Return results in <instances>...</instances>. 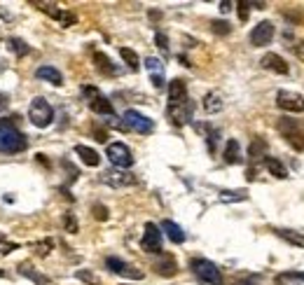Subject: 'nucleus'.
Wrapping results in <instances>:
<instances>
[{
  "instance_id": "nucleus-44",
  "label": "nucleus",
  "mask_w": 304,
  "mask_h": 285,
  "mask_svg": "<svg viewBox=\"0 0 304 285\" xmlns=\"http://www.w3.org/2000/svg\"><path fill=\"white\" fill-rule=\"evenodd\" d=\"M94 136H96V140H99V142H105V140H108V133H105V131H99V129H94Z\"/></svg>"
},
{
  "instance_id": "nucleus-8",
  "label": "nucleus",
  "mask_w": 304,
  "mask_h": 285,
  "mask_svg": "<svg viewBox=\"0 0 304 285\" xmlns=\"http://www.w3.org/2000/svg\"><path fill=\"white\" fill-rule=\"evenodd\" d=\"M192 112H194V103L190 99L180 105H169V108H166V115H169L171 124H176V126L188 124V122L192 120Z\"/></svg>"
},
{
  "instance_id": "nucleus-18",
  "label": "nucleus",
  "mask_w": 304,
  "mask_h": 285,
  "mask_svg": "<svg viewBox=\"0 0 304 285\" xmlns=\"http://www.w3.org/2000/svg\"><path fill=\"white\" fill-rule=\"evenodd\" d=\"M75 154H78V157L87 166H91V169H96V166L101 164L99 152H96V150H91V148H87V145H75Z\"/></svg>"
},
{
  "instance_id": "nucleus-38",
  "label": "nucleus",
  "mask_w": 304,
  "mask_h": 285,
  "mask_svg": "<svg viewBox=\"0 0 304 285\" xmlns=\"http://www.w3.org/2000/svg\"><path fill=\"white\" fill-rule=\"evenodd\" d=\"M155 42H157V47H159V50H169V38H166L164 33H157L155 35Z\"/></svg>"
},
{
  "instance_id": "nucleus-14",
  "label": "nucleus",
  "mask_w": 304,
  "mask_h": 285,
  "mask_svg": "<svg viewBox=\"0 0 304 285\" xmlns=\"http://www.w3.org/2000/svg\"><path fill=\"white\" fill-rule=\"evenodd\" d=\"M260 66L265 68V70H271V73H278V75H288L290 73V66L286 63V59L278 54H274V52H269V54L262 56Z\"/></svg>"
},
{
  "instance_id": "nucleus-49",
  "label": "nucleus",
  "mask_w": 304,
  "mask_h": 285,
  "mask_svg": "<svg viewBox=\"0 0 304 285\" xmlns=\"http://www.w3.org/2000/svg\"><path fill=\"white\" fill-rule=\"evenodd\" d=\"M3 239H5V236H3V234H0V241H3Z\"/></svg>"
},
{
  "instance_id": "nucleus-40",
  "label": "nucleus",
  "mask_w": 304,
  "mask_h": 285,
  "mask_svg": "<svg viewBox=\"0 0 304 285\" xmlns=\"http://www.w3.org/2000/svg\"><path fill=\"white\" fill-rule=\"evenodd\" d=\"M52 246H54V243H52L50 239H47V241H42V243H38V255H47Z\"/></svg>"
},
{
  "instance_id": "nucleus-19",
  "label": "nucleus",
  "mask_w": 304,
  "mask_h": 285,
  "mask_svg": "<svg viewBox=\"0 0 304 285\" xmlns=\"http://www.w3.org/2000/svg\"><path fill=\"white\" fill-rule=\"evenodd\" d=\"M222 157H225L227 164H239L241 161V145H239V140H234V138H229L225 145V152H222Z\"/></svg>"
},
{
  "instance_id": "nucleus-24",
  "label": "nucleus",
  "mask_w": 304,
  "mask_h": 285,
  "mask_svg": "<svg viewBox=\"0 0 304 285\" xmlns=\"http://www.w3.org/2000/svg\"><path fill=\"white\" fill-rule=\"evenodd\" d=\"M278 285H304V271H286L276 276Z\"/></svg>"
},
{
  "instance_id": "nucleus-16",
  "label": "nucleus",
  "mask_w": 304,
  "mask_h": 285,
  "mask_svg": "<svg viewBox=\"0 0 304 285\" xmlns=\"http://www.w3.org/2000/svg\"><path fill=\"white\" fill-rule=\"evenodd\" d=\"M89 108H91V112H96V115L115 117V108H112V103H110L108 99H105L103 93H101V96H96V99L89 101Z\"/></svg>"
},
{
  "instance_id": "nucleus-43",
  "label": "nucleus",
  "mask_w": 304,
  "mask_h": 285,
  "mask_svg": "<svg viewBox=\"0 0 304 285\" xmlns=\"http://www.w3.org/2000/svg\"><path fill=\"white\" fill-rule=\"evenodd\" d=\"M12 250H17V243H7V246L0 248V252H3V255H10Z\"/></svg>"
},
{
  "instance_id": "nucleus-20",
  "label": "nucleus",
  "mask_w": 304,
  "mask_h": 285,
  "mask_svg": "<svg viewBox=\"0 0 304 285\" xmlns=\"http://www.w3.org/2000/svg\"><path fill=\"white\" fill-rule=\"evenodd\" d=\"M161 231H164V234L169 236L173 243H182V241H185V231H182L180 227L173 222V220H164V222H161Z\"/></svg>"
},
{
  "instance_id": "nucleus-4",
  "label": "nucleus",
  "mask_w": 304,
  "mask_h": 285,
  "mask_svg": "<svg viewBox=\"0 0 304 285\" xmlns=\"http://www.w3.org/2000/svg\"><path fill=\"white\" fill-rule=\"evenodd\" d=\"M122 124H124V129H129V131L143 133V136L155 131V122L150 120V117H145L143 112H138V110H127V112L122 115Z\"/></svg>"
},
{
  "instance_id": "nucleus-9",
  "label": "nucleus",
  "mask_w": 304,
  "mask_h": 285,
  "mask_svg": "<svg viewBox=\"0 0 304 285\" xmlns=\"http://www.w3.org/2000/svg\"><path fill=\"white\" fill-rule=\"evenodd\" d=\"M276 105L281 110H286V112H304V96L281 89L276 93Z\"/></svg>"
},
{
  "instance_id": "nucleus-1",
  "label": "nucleus",
  "mask_w": 304,
  "mask_h": 285,
  "mask_svg": "<svg viewBox=\"0 0 304 285\" xmlns=\"http://www.w3.org/2000/svg\"><path fill=\"white\" fill-rule=\"evenodd\" d=\"M26 148H28L26 136L14 124L0 120V152L17 154V152H24Z\"/></svg>"
},
{
  "instance_id": "nucleus-35",
  "label": "nucleus",
  "mask_w": 304,
  "mask_h": 285,
  "mask_svg": "<svg viewBox=\"0 0 304 285\" xmlns=\"http://www.w3.org/2000/svg\"><path fill=\"white\" fill-rule=\"evenodd\" d=\"M91 210H94V218L99 220V222H105V220L110 218V213H108V208H105L103 203H94V208Z\"/></svg>"
},
{
  "instance_id": "nucleus-36",
  "label": "nucleus",
  "mask_w": 304,
  "mask_h": 285,
  "mask_svg": "<svg viewBox=\"0 0 304 285\" xmlns=\"http://www.w3.org/2000/svg\"><path fill=\"white\" fill-rule=\"evenodd\" d=\"M78 278L80 280H84V283H91V285H99V278H96L94 274H91V271H78Z\"/></svg>"
},
{
  "instance_id": "nucleus-46",
  "label": "nucleus",
  "mask_w": 304,
  "mask_h": 285,
  "mask_svg": "<svg viewBox=\"0 0 304 285\" xmlns=\"http://www.w3.org/2000/svg\"><path fill=\"white\" fill-rule=\"evenodd\" d=\"M229 10H232V3H227V0H225V3H220V12H225V14H227Z\"/></svg>"
},
{
  "instance_id": "nucleus-32",
  "label": "nucleus",
  "mask_w": 304,
  "mask_h": 285,
  "mask_svg": "<svg viewBox=\"0 0 304 285\" xmlns=\"http://www.w3.org/2000/svg\"><path fill=\"white\" fill-rule=\"evenodd\" d=\"M145 68H148L152 75H164V63H161L159 59H155V56H148V59H145Z\"/></svg>"
},
{
  "instance_id": "nucleus-25",
  "label": "nucleus",
  "mask_w": 304,
  "mask_h": 285,
  "mask_svg": "<svg viewBox=\"0 0 304 285\" xmlns=\"http://www.w3.org/2000/svg\"><path fill=\"white\" fill-rule=\"evenodd\" d=\"M265 164H267V171H269L274 178H281V180H286L288 178V169L276 159V157H267Z\"/></svg>"
},
{
  "instance_id": "nucleus-31",
  "label": "nucleus",
  "mask_w": 304,
  "mask_h": 285,
  "mask_svg": "<svg viewBox=\"0 0 304 285\" xmlns=\"http://www.w3.org/2000/svg\"><path fill=\"white\" fill-rule=\"evenodd\" d=\"M199 129H204V131H206V142H208V152L213 154V152H216V142H218V136H220V131H218V129H213V126H199Z\"/></svg>"
},
{
  "instance_id": "nucleus-21",
  "label": "nucleus",
  "mask_w": 304,
  "mask_h": 285,
  "mask_svg": "<svg viewBox=\"0 0 304 285\" xmlns=\"http://www.w3.org/2000/svg\"><path fill=\"white\" fill-rule=\"evenodd\" d=\"M19 274H21V276H26V278H31L35 285H50V283H52V280L47 278V276L38 274V271H35V269L31 267V264H28V262L19 264Z\"/></svg>"
},
{
  "instance_id": "nucleus-27",
  "label": "nucleus",
  "mask_w": 304,
  "mask_h": 285,
  "mask_svg": "<svg viewBox=\"0 0 304 285\" xmlns=\"http://www.w3.org/2000/svg\"><path fill=\"white\" fill-rule=\"evenodd\" d=\"M120 56L124 59V63H127L131 70H138V68H141V59H138V54H136L131 47H120Z\"/></svg>"
},
{
  "instance_id": "nucleus-48",
  "label": "nucleus",
  "mask_w": 304,
  "mask_h": 285,
  "mask_svg": "<svg viewBox=\"0 0 304 285\" xmlns=\"http://www.w3.org/2000/svg\"><path fill=\"white\" fill-rule=\"evenodd\" d=\"M3 274H5V271H3V269H0V276H3Z\"/></svg>"
},
{
  "instance_id": "nucleus-6",
  "label": "nucleus",
  "mask_w": 304,
  "mask_h": 285,
  "mask_svg": "<svg viewBox=\"0 0 304 285\" xmlns=\"http://www.w3.org/2000/svg\"><path fill=\"white\" fill-rule=\"evenodd\" d=\"M278 131L283 133V138L288 140V145H293L295 150L302 152V150H304V133L297 129L295 120H281V122H278Z\"/></svg>"
},
{
  "instance_id": "nucleus-11",
  "label": "nucleus",
  "mask_w": 304,
  "mask_h": 285,
  "mask_svg": "<svg viewBox=\"0 0 304 285\" xmlns=\"http://www.w3.org/2000/svg\"><path fill=\"white\" fill-rule=\"evenodd\" d=\"M101 180L110 187H131L136 185V176L129 173V171H122V169H112V171H105Z\"/></svg>"
},
{
  "instance_id": "nucleus-45",
  "label": "nucleus",
  "mask_w": 304,
  "mask_h": 285,
  "mask_svg": "<svg viewBox=\"0 0 304 285\" xmlns=\"http://www.w3.org/2000/svg\"><path fill=\"white\" fill-rule=\"evenodd\" d=\"M237 285H258V278H255V276H250V278H246L243 283H237Z\"/></svg>"
},
{
  "instance_id": "nucleus-39",
  "label": "nucleus",
  "mask_w": 304,
  "mask_h": 285,
  "mask_svg": "<svg viewBox=\"0 0 304 285\" xmlns=\"http://www.w3.org/2000/svg\"><path fill=\"white\" fill-rule=\"evenodd\" d=\"M82 93L87 96V103H89L91 99H96V96H101V91H99L96 87H82Z\"/></svg>"
},
{
  "instance_id": "nucleus-33",
  "label": "nucleus",
  "mask_w": 304,
  "mask_h": 285,
  "mask_svg": "<svg viewBox=\"0 0 304 285\" xmlns=\"http://www.w3.org/2000/svg\"><path fill=\"white\" fill-rule=\"evenodd\" d=\"M63 227H66V231H71V234H78V220H75V215L73 213L63 215Z\"/></svg>"
},
{
  "instance_id": "nucleus-29",
  "label": "nucleus",
  "mask_w": 304,
  "mask_h": 285,
  "mask_svg": "<svg viewBox=\"0 0 304 285\" xmlns=\"http://www.w3.org/2000/svg\"><path fill=\"white\" fill-rule=\"evenodd\" d=\"M274 231H276V236H281L283 241L293 243V246H297V248H304V236L297 234V231H290V229H274Z\"/></svg>"
},
{
  "instance_id": "nucleus-42",
  "label": "nucleus",
  "mask_w": 304,
  "mask_h": 285,
  "mask_svg": "<svg viewBox=\"0 0 304 285\" xmlns=\"http://www.w3.org/2000/svg\"><path fill=\"white\" fill-rule=\"evenodd\" d=\"M150 80H152V87L155 89H164V75H152Z\"/></svg>"
},
{
  "instance_id": "nucleus-37",
  "label": "nucleus",
  "mask_w": 304,
  "mask_h": 285,
  "mask_svg": "<svg viewBox=\"0 0 304 285\" xmlns=\"http://www.w3.org/2000/svg\"><path fill=\"white\" fill-rule=\"evenodd\" d=\"M237 7H239V19H241V21H246V19H248V7H250V3L241 0Z\"/></svg>"
},
{
  "instance_id": "nucleus-10",
  "label": "nucleus",
  "mask_w": 304,
  "mask_h": 285,
  "mask_svg": "<svg viewBox=\"0 0 304 285\" xmlns=\"http://www.w3.org/2000/svg\"><path fill=\"white\" fill-rule=\"evenodd\" d=\"M105 267L110 269L112 274L124 276V278H131V280H141V278H143V271H141V269L131 267V264H127L124 259H120V257H108V259H105Z\"/></svg>"
},
{
  "instance_id": "nucleus-12",
  "label": "nucleus",
  "mask_w": 304,
  "mask_h": 285,
  "mask_svg": "<svg viewBox=\"0 0 304 285\" xmlns=\"http://www.w3.org/2000/svg\"><path fill=\"white\" fill-rule=\"evenodd\" d=\"M271 40H274V23L271 21H260L250 31V42H253L255 47H265Z\"/></svg>"
},
{
  "instance_id": "nucleus-47",
  "label": "nucleus",
  "mask_w": 304,
  "mask_h": 285,
  "mask_svg": "<svg viewBox=\"0 0 304 285\" xmlns=\"http://www.w3.org/2000/svg\"><path fill=\"white\" fill-rule=\"evenodd\" d=\"M246 178H248V180H255V169H248V173H246Z\"/></svg>"
},
{
  "instance_id": "nucleus-30",
  "label": "nucleus",
  "mask_w": 304,
  "mask_h": 285,
  "mask_svg": "<svg viewBox=\"0 0 304 285\" xmlns=\"http://www.w3.org/2000/svg\"><path fill=\"white\" fill-rule=\"evenodd\" d=\"M7 47H10V50L14 52L17 56H26L28 52H31V47H28L21 38H10V40H7Z\"/></svg>"
},
{
  "instance_id": "nucleus-22",
  "label": "nucleus",
  "mask_w": 304,
  "mask_h": 285,
  "mask_svg": "<svg viewBox=\"0 0 304 285\" xmlns=\"http://www.w3.org/2000/svg\"><path fill=\"white\" fill-rule=\"evenodd\" d=\"M94 63H96V68H99L103 75H117V73H120L115 66H112V61L108 59L103 52H94Z\"/></svg>"
},
{
  "instance_id": "nucleus-34",
  "label": "nucleus",
  "mask_w": 304,
  "mask_h": 285,
  "mask_svg": "<svg viewBox=\"0 0 304 285\" xmlns=\"http://www.w3.org/2000/svg\"><path fill=\"white\" fill-rule=\"evenodd\" d=\"M211 28H213V33H218V35H227L229 33V31H232V26H229V23L227 21H211Z\"/></svg>"
},
{
  "instance_id": "nucleus-13",
  "label": "nucleus",
  "mask_w": 304,
  "mask_h": 285,
  "mask_svg": "<svg viewBox=\"0 0 304 285\" xmlns=\"http://www.w3.org/2000/svg\"><path fill=\"white\" fill-rule=\"evenodd\" d=\"M188 99H190L188 96V82L180 80V77L171 80V82H169V105H180Z\"/></svg>"
},
{
  "instance_id": "nucleus-2",
  "label": "nucleus",
  "mask_w": 304,
  "mask_h": 285,
  "mask_svg": "<svg viewBox=\"0 0 304 285\" xmlns=\"http://www.w3.org/2000/svg\"><path fill=\"white\" fill-rule=\"evenodd\" d=\"M28 120L33 122L38 129H44V126H50L52 120H54V108H52L42 96L31 101V108H28Z\"/></svg>"
},
{
  "instance_id": "nucleus-17",
  "label": "nucleus",
  "mask_w": 304,
  "mask_h": 285,
  "mask_svg": "<svg viewBox=\"0 0 304 285\" xmlns=\"http://www.w3.org/2000/svg\"><path fill=\"white\" fill-rule=\"evenodd\" d=\"M155 271L159 276H164V278H171V276L178 274V264H176V259H173L171 255H164L161 259H157Z\"/></svg>"
},
{
  "instance_id": "nucleus-28",
  "label": "nucleus",
  "mask_w": 304,
  "mask_h": 285,
  "mask_svg": "<svg viewBox=\"0 0 304 285\" xmlns=\"http://www.w3.org/2000/svg\"><path fill=\"white\" fill-rule=\"evenodd\" d=\"M248 192L246 189H222L220 192V201L225 203H234V201H246Z\"/></svg>"
},
{
  "instance_id": "nucleus-26",
  "label": "nucleus",
  "mask_w": 304,
  "mask_h": 285,
  "mask_svg": "<svg viewBox=\"0 0 304 285\" xmlns=\"http://www.w3.org/2000/svg\"><path fill=\"white\" fill-rule=\"evenodd\" d=\"M204 110L206 112H220L222 110V96L218 91H208L204 96Z\"/></svg>"
},
{
  "instance_id": "nucleus-41",
  "label": "nucleus",
  "mask_w": 304,
  "mask_h": 285,
  "mask_svg": "<svg viewBox=\"0 0 304 285\" xmlns=\"http://www.w3.org/2000/svg\"><path fill=\"white\" fill-rule=\"evenodd\" d=\"M295 56H297V59L304 63V40H299V42L295 44Z\"/></svg>"
},
{
  "instance_id": "nucleus-3",
  "label": "nucleus",
  "mask_w": 304,
  "mask_h": 285,
  "mask_svg": "<svg viewBox=\"0 0 304 285\" xmlns=\"http://www.w3.org/2000/svg\"><path fill=\"white\" fill-rule=\"evenodd\" d=\"M190 267H192V271L197 274V278H201L204 283H208V285H222V283H225V280H222L220 269L211 262V259L197 257V259L190 262Z\"/></svg>"
},
{
  "instance_id": "nucleus-5",
  "label": "nucleus",
  "mask_w": 304,
  "mask_h": 285,
  "mask_svg": "<svg viewBox=\"0 0 304 285\" xmlns=\"http://www.w3.org/2000/svg\"><path fill=\"white\" fill-rule=\"evenodd\" d=\"M105 157L110 159V164L115 166V169L127 171V169H131L133 166V154L124 142H110L108 150H105Z\"/></svg>"
},
{
  "instance_id": "nucleus-7",
  "label": "nucleus",
  "mask_w": 304,
  "mask_h": 285,
  "mask_svg": "<svg viewBox=\"0 0 304 285\" xmlns=\"http://www.w3.org/2000/svg\"><path fill=\"white\" fill-rule=\"evenodd\" d=\"M141 248L145 252H161V227H157L155 222H148L141 239Z\"/></svg>"
},
{
  "instance_id": "nucleus-23",
  "label": "nucleus",
  "mask_w": 304,
  "mask_h": 285,
  "mask_svg": "<svg viewBox=\"0 0 304 285\" xmlns=\"http://www.w3.org/2000/svg\"><path fill=\"white\" fill-rule=\"evenodd\" d=\"M248 157H250L253 161H258V159H267V140H265V138H255V140L250 142Z\"/></svg>"
},
{
  "instance_id": "nucleus-15",
  "label": "nucleus",
  "mask_w": 304,
  "mask_h": 285,
  "mask_svg": "<svg viewBox=\"0 0 304 285\" xmlns=\"http://www.w3.org/2000/svg\"><path fill=\"white\" fill-rule=\"evenodd\" d=\"M35 77H38V80H44V82H52L54 87H61V84H63V75H61V70H56L54 66H40L38 70H35Z\"/></svg>"
}]
</instances>
